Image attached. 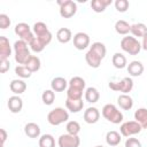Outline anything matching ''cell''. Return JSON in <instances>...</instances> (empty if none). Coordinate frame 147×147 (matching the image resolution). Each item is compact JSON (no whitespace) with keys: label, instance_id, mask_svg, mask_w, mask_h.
Returning a JSON list of instances; mask_svg holds the SVG:
<instances>
[{"label":"cell","instance_id":"obj_29","mask_svg":"<svg viewBox=\"0 0 147 147\" xmlns=\"http://www.w3.org/2000/svg\"><path fill=\"white\" fill-rule=\"evenodd\" d=\"M132 34H133V37L136 38V37H144L146 33H147V26L144 24V23H134V24H132L131 25V31H130Z\"/></svg>","mask_w":147,"mask_h":147},{"label":"cell","instance_id":"obj_36","mask_svg":"<svg viewBox=\"0 0 147 147\" xmlns=\"http://www.w3.org/2000/svg\"><path fill=\"white\" fill-rule=\"evenodd\" d=\"M41 100L45 105L51 106L55 100V93L53 90H45L41 94Z\"/></svg>","mask_w":147,"mask_h":147},{"label":"cell","instance_id":"obj_3","mask_svg":"<svg viewBox=\"0 0 147 147\" xmlns=\"http://www.w3.org/2000/svg\"><path fill=\"white\" fill-rule=\"evenodd\" d=\"M68 119H69V113L64 108H61V107H56L47 114L48 123L54 126H57V125L67 122Z\"/></svg>","mask_w":147,"mask_h":147},{"label":"cell","instance_id":"obj_2","mask_svg":"<svg viewBox=\"0 0 147 147\" xmlns=\"http://www.w3.org/2000/svg\"><path fill=\"white\" fill-rule=\"evenodd\" d=\"M102 116L113 124H119L123 121V114L122 111L113 103H107L102 108Z\"/></svg>","mask_w":147,"mask_h":147},{"label":"cell","instance_id":"obj_26","mask_svg":"<svg viewBox=\"0 0 147 147\" xmlns=\"http://www.w3.org/2000/svg\"><path fill=\"white\" fill-rule=\"evenodd\" d=\"M24 65H25L31 72H36V71H38V70L40 69L41 62H40V59H39L37 55H31Z\"/></svg>","mask_w":147,"mask_h":147},{"label":"cell","instance_id":"obj_32","mask_svg":"<svg viewBox=\"0 0 147 147\" xmlns=\"http://www.w3.org/2000/svg\"><path fill=\"white\" fill-rule=\"evenodd\" d=\"M90 49L93 51L95 54H98L101 59H103V57L106 56V53H107L106 46H105L102 42H100V41H95V42H93V44L90 46Z\"/></svg>","mask_w":147,"mask_h":147},{"label":"cell","instance_id":"obj_39","mask_svg":"<svg viewBox=\"0 0 147 147\" xmlns=\"http://www.w3.org/2000/svg\"><path fill=\"white\" fill-rule=\"evenodd\" d=\"M129 6H130V3L127 0H116L115 1V8L119 13H125L129 9Z\"/></svg>","mask_w":147,"mask_h":147},{"label":"cell","instance_id":"obj_4","mask_svg":"<svg viewBox=\"0 0 147 147\" xmlns=\"http://www.w3.org/2000/svg\"><path fill=\"white\" fill-rule=\"evenodd\" d=\"M121 48L130 55H137L141 51V44L138 41L137 38L132 36H126L123 37L121 40Z\"/></svg>","mask_w":147,"mask_h":147},{"label":"cell","instance_id":"obj_30","mask_svg":"<svg viewBox=\"0 0 147 147\" xmlns=\"http://www.w3.org/2000/svg\"><path fill=\"white\" fill-rule=\"evenodd\" d=\"M39 147H55V139L52 134H42L39 138Z\"/></svg>","mask_w":147,"mask_h":147},{"label":"cell","instance_id":"obj_35","mask_svg":"<svg viewBox=\"0 0 147 147\" xmlns=\"http://www.w3.org/2000/svg\"><path fill=\"white\" fill-rule=\"evenodd\" d=\"M83 90L74 88V87H68L67 90V99L70 100H80L83 99Z\"/></svg>","mask_w":147,"mask_h":147},{"label":"cell","instance_id":"obj_25","mask_svg":"<svg viewBox=\"0 0 147 147\" xmlns=\"http://www.w3.org/2000/svg\"><path fill=\"white\" fill-rule=\"evenodd\" d=\"M100 99V93L95 87H87L85 90V100L90 103H95Z\"/></svg>","mask_w":147,"mask_h":147},{"label":"cell","instance_id":"obj_7","mask_svg":"<svg viewBox=\"0 0 147 147\" xmlns=\"http://www.w3.org/2000/svg\"><path fill=\"white\" fill-rule=\"evenodd\" d=\"M57 5L60 6V15L63 18L72 17L77 11V5L72 0H57Z\"/></svg>","mask_w":147,"mask_h":147},{"label":"cell","instance_id":"obj_17","mask_svg":"<svg viewBox=\"0 0 147 147\" xmlns=\"http://www.w3.org/2000/svg\"><path fill=\"white\" fill-rule=\"evenodd\" d=\"M68 85H69V82H67V79L63 77H55L51 82V87L54 92H62L67 88Z\"/></svg>","mask_w":147,"mask_h":147},{"label":"cell","instance_id":"obj_5","mask_svg":"<svg viewBox=\"0 0 147 147\" xmlns=\"http://www.w3.org/2000/svg\"><path fill=\"white\" fill-rule=\"evenodd\" d=\"M108 86L110 90H113L115 92H121L122 94H127L133 88V80L130 77H124L121 80L110 82Z\"/></svg>","mask_w":147,"mask_h":147},{"label":"cell","instance_id":"obj_18","mask_svg":"<svg viewBox=\"0 0 147 147\" xmlns=\"http://www.w3.org/2000/svg\"><path fill=\"white\" fill-rule=\"evenodd\" d=\"M127 72L132 77H138L144 72V65L140 61H132L127 65Z\"/></svg>","mask_w":147,"mask_h":147},{"label":"cell","instance_id":"obj_15","mask_svg":"<svg viewBox=\"0 0 147 147\" xmlns=\"http://www.w3.org/2000/svg\"><path fill=\"white\" fill-rule=\"evenodd\" d=\"M85 60H86L87 64L91 68H94V69L99 68L100 64H101V61H102V59L91 49H88V52L85 54Z\"/></svg>","mask_w":147,"mask_h":147},{"label":"cell","instance_id":"obj_8","mask_svg":"<svg viewBox=\"0 0 147 147\" xmlns=\"http://www.w3.org/2000/svg\"><path fill=\"white\" fill-rule=\"evenodd\" d=\"M142 130L141 125L136 122V121H127V122H124L121 127H119V131H121V134L124 136V137H132L137 133H139L140 131Z\"/></svg>","mask_w":147,"mask_h":147},{"label":"cell","instance_id":"obj_14","mask_svg":"<svg viewBox=\"0 0 147 147\" xmlns=\"http://www.w3.org/2000/svg\"><path fill=\"white\" fill-rule=\"evenodd\" d=\"M24 133L29 138H32V139L39 138V136H40V126L37 123L30 122V123L25 124V126H24Z\"/></svg>","mask_w":147,"mask_h":147},{"label":"cell","instance_id":"obj_23","mask_svg":"<svg viewBox=\"0 0 147 147\" xmlns=\"http://www.w3.org/2000/svg\"><path fill=\"white\" fill-rule=\"evenodd\" d=\"M65 107L71 113H79L83 109V107H84L83 99H80V100H70V99H67L65 100Z\"/></svg>","mask_w":147,"mask_h":147},{"label":"cell","instance_id":"obj_37","mask_svg":"<svg viewBox=\"0 0 147 147\" xmlns=\"http://www.w3.org/2000/svg\"><path fill=\"white\" fill-rule=\"evenodd\" d=\"M29 46H30V48L33 51V52H36V53H40V52H42L44 51V48L46 47L37 37H34V39L29 44Z\"/></svg>","mask_w":147,"mask_h":147},{"label":"cell","instance_id":"obj_13","mask_svg":"<svg viewBox=\"0 0 147 147\" xmlns=\"http://www.w3.org/2000/svg\"><path fill=\"white\" fill-rule=\"evenodd\" d=\"M7 106L9 108V110L13 113V114H17L22 110L23 108V100L18 96V95H13L8 99V102H7Z\"/></svg>","mask_w":147,"mask_h":147},{"label":"cell","instance_id":"obj_27","mask_svg":"<svg viewBox=\"0 0 147 147\" xmlns=\"http://www.w3.org/2000/svg\"><path fill=\"white\" fill-rule=\"evenodd\" d=\"M115 31L118 34L125 36V34H127L131 31V25L126 21H124V20H118L115 23Z\"/></svg>","mask_w":147,"mask_h":147},{"label":"cell","instance_id":"obj_9","mask_svg":"<svg viewBox=\"0 0 147 147\" xmlns=\"http://www.w3.org/2000/svg\"><path fill=\"white\" fill-rule=\"evenodd\" d=\"M59 147H79L80 139L78 136H72L69 133L61 134L57 140Z\"/></svg>","mask_w":147,"mask_h":147},{"label":"cell","instance_id":"obj_20","mask_svg":"<svg viewBox=\"0 0 147 147\" xmlns=\"http://www.w3.org/2000/svg\"><path fill=\"white\" fill-rule=\"evenodd\" d=\"M122 140V134H119L117 131H108L107 134H106V142L107 145L109 146H113V147H116L119 145Z\"/></svg>","mask_w":147,"mask_h":147},{"label":"cell","instance_id":"obj_16","mask_svg":"<svg viewBox=\"0 0 147 147\" xmlns=\"http://www.w3.org/2000/svg\"><path fill=\"white\" fill-rule=\"evenodd\" d=\"M9 88L14 94H22L26 90V83L23 79H13L9 84Z\"/></svg>","mask_w":147,"mask_h":147},{"label":"cell","instance_id":"obj_24","mask_svg":"<svg viewBox=\"0 0 147 147\" xmlns=\"http://www.w3.org/2000/svg\"><path fill=\"white\" fill-rule=\"evenodd\" d=\"M111 0H92L91 1V8L95 13H102L107 8V6L111 5Z\"/></svg>","mask_w":147,"mask_h":147},{"label":"cell","instance_id":"obj_45","mask_svg":"<svg viewBox=\"0 0 147 147\" xmlns=\"http://www.w3.org/2000/svg\"><path fill=\"white\" fill-rule=\"evenodd\" d=\"M95 147H103L102 145H98V146H95Z\"/></svg>","mask_w":147,"mask_h":147},{"label":"cell","instance_id":"obj_21","mask_svg":"<svg viewBox=\"0 0 147 147\" xmlns=\"http://www.w3.org/2000/svg\"><path fill=\"white\" fill-rule=\"evenodd\" d=\"M134 119L141 125L142 129H147V109L138 108L134 111Z\"/></svg>","mask_w":147,"mask_h":147},{"label":"cell","instance_id":"obj_28","mask_svg":"<svg viewBox=\"0 0 147 147\" xmlns=\"http://www.w3.org/2000/svg\"><path fill=\"white\" fill-rule=\"evenodd\" d=\"M111 62H113L114 67L117 68V69H123V68H125L126 64H127L126 57H125L122 53H118V52L115 53V54L113 55V57H111Z\"/></svg>","mask_w":147,"mask_h":147},{"label":"cell","instance_id":"obj_1","mask_svg":"<svg viewBox=\"0 0 147 147\" xmlns=\"http://www.w3.org/2000/svg\"><path fill=\"white\" fill-rule=\"evenodd\" d=\"M29 44H26L25 41L18 39L14 42V52H15V61L20 64V65H24L26 63V61L29 60V57L31 56L29 47Z\"/></svg>","mask_w":147,"mask_h":147},{"label":"cell","instance_id":"obj_11","mask_svg":"<svg viewBox=\"0 0 147 147\" xmlns=\"http://www.w3.org/2000/svg\"><path fill=\"white\" fill-rule=\"evenodd\" d=\"M11 55V46L5 36H0V60H8Z\"/></svg>","mask_w":147,"mask_h":147},{"label":"cell","instance_id":"obj_41","mask_svg":"<svg viewBox=\"0 0 147 147\" xmlns=\"http://www.w3.org/2000/svg\"><path fill=\"white\" fill-rule=\"evenodd\" d=\"M125 147H142V146H141V142L137 138L129 137L125 140Z\"/></svg>","mask_w":147,"mask_h":147},{"label":"cell","instance_id":"obj_38","mask_svg":"<svg viewBox=\"0 0 147 147\" xmlns=\"http://www.w3.org/2000/svg\"><path fill=\"white\" fill-rule=\"evenodd\" d=\"M15 74L18 77H21V78H29V77H31V74L32 72L25 65H17L15 68Z\"/></svg>","mask_w":147,"mask_h":147},{"label":"cell","instance_id":"obj_42","mask_svg":"<svg viewBox=\"0 0 147 147\" xmlns=\"http://www.w3.org/2000/svg\"><path fill=\"white\" fill-rule=\"evenodd\" d=\"M10 68V62L9 60H0V72L5 74L9 70Z\"/></svg>","mask_w":147,"mask_h":147},{"label":"cell","instance_id":"obj_40","mask_svg":"<svg viewBox=\"0 0 147 147\" xmlns=\"http://www.w3.org/2000/svg\"><path fill=\"white\" fill-rule=\"evenodd\" d=\"M10 23H11V22H10V18H9L8 15H6V14H0V29L5 30V29L9 28Z\"/></svg>","mask_w":147,"mask_h":147},{"label":"cell","instance_id":"obj_33","mask_svg":"<svg viewBox=\"0 0 147 147\" xmlns=\"http://www.w3.org/2000/svg\"><path fill=\"white\" fill-rule=\"evenodd\" d=\"M85 80L84 78L79 77V76H75L69 80V87H74V88H78V90H85Z\"/></svg>","mask_w":147,"mask_h":147},{"label":"cell","instance_id":"obj_22","mask_svg":"<svg viewBox=\"0 0 147 147\" xmlns=\"http://www.w3.org/2000/svg\"><path fill=\"white\" fill-rule=\"evenodd\" d=\"M117 103L123 110H130L133 107V100L129 94H121L117 98Z\"/></svg>","mask_w":147,"mask_h":147},{"label":"cell","instance_id":"obj_43","mask_svg":"<svg viewBox=\"0 0 147 147\" xmlns=\"http://www.w3.org/2000/svg\"><path fill=\"white\" fill-rule=\"evenodd\" d=\"M0 138H1V145L3 146V144H5V141H6V139H7V132H6V130L5 129H0Z\"/></svg>","mask_w":147,"mask_h":147},{"label":"cell","instance_id":"obj_34","mask_svg":"<svg viewBox=\"0 0 147 147\" xmlns=\"http://www.w3.org/2000/svg\"><path fill=\"white\" fill-rule=\"evenodd\" d=\"M65 129H67V133L72 136H78V133L80 132V125L77 121H69L65 125Z\"/></svg>","mask_w":147,"mask_h":147},{"label":"cell","instance_id":"obj_44","mask_svg":"<svg viewBox=\"0 0 147 147\" xmlns=\"http://www.w3.org/2000/svg\"><path fill=\"white\" fill-rule=\"evenodd\" d=\"M141 48L147 51V33L142 37V41H141Z\"/></svg>","mask_w":147,"mask_h":147},{"label":"cell","instance_id":"obj_31","mask_svg":"<svg viewBox=\"0 0 147 147\" xmlns=\"http://www.w3.org/2000/svg\"><path fill=\"white\" fill-rule=\"evenodd\" d=\"M32 31H33V33H34L36 37H40V36H44L47 32H49L47 25L44 22H37V23H34L33 26H32Z\"/></svg>","mask_w":147,"mask_h":147},{"label":"cell","instance_id":"obj_19","mask_svg":"<svg viewBox=\"0 0 147 147\" xmlns=\"http://www.w3.org/2000/svg\"><path fill=\"white\" fill-rule=\"evenodd\" d=\"M56 39L61 44H67L72 39V32L68 28H61L56 32Z\"/></svg>","mask_w":147,"mask_h":147},{"label":"cell","instance_id":"obj_6","mask_svg":"<svg viewBox=\"0 0 147 147\" xmlns=\"http://www.w3.org/2000/svg\"><path fill=\"white\" fill-rule=\"evenodd\" d=\"M14 31H15L16 36H18L20 39L23 40V41H25L26 44H30L34 39V37H36L34 33H33V31L31 30L30 25L26 24V23H24V22L16 24Z\"/></svg>","mask_w":147,"mask_h":147},{"label":"cell","instance_id":"obj_12","mask_svg":"<svg viewBox=\"0 0 147 147\" xmlns=\"http://www.w3.org/2000/svg\"><path fill=\"white\" fill-rule=\"evenodd\" d=\"M100 118V111L95 107H88L84 111V121L87 124H95Z\"/></svg>","mask_w":147,"mask_h":147},{"label":"cell","instance_id":"obj_10","mask_svg":"<svg viewBox=\"0 0 147 147\" xmlns=\"http://www.w3.org/2000/svg\"><path fill=\"white\" fill-rule=\"evenodd\" d=\"M74 46L78 51H83L90 46V37L85 32H77L74 36Z\"/></svg>","mask_w":147,"mask_h":147}]
</instances>
